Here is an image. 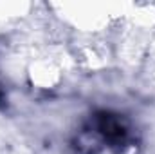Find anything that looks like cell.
<instances>
[{"label":"cell","instance_id":"cell-1","mask_svg":"<svg viewBox=\"0 0 155 154\" xmlns=\"http://www.w3.org/2000/svg\"><path fill=\"white\" fill-rule=\"evenodd\" d=\"M99 132L110 143H121L126 136V127L112 114H101L99 116Z\"/></svg>","mask_w":155,"mask_h":154}]
</instances>
